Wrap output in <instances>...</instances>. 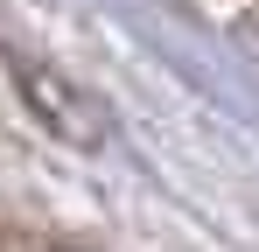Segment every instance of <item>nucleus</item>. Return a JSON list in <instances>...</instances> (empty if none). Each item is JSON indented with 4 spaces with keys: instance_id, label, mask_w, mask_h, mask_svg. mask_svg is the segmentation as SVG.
Segmentation results:
<instances>
[{
    "instance_id": "obj_1",
    "label": "nucleus",
    "mask_w": 259,
    "mask_h": 252,
    "mask_svg": "<svg viewBox=\"0 0 259 252\" xmlns=\"http://www.w3.org/2000/svg\"><path fill=\"white\" fill-rule=\"evenodd\" d=\"M14 77L28 91V105H35L63 140H77V147H98V140H105V105H98V98H84L77 84H63L56 70L42 77V63H14Z\"/></svg>"
}]
</instances>
